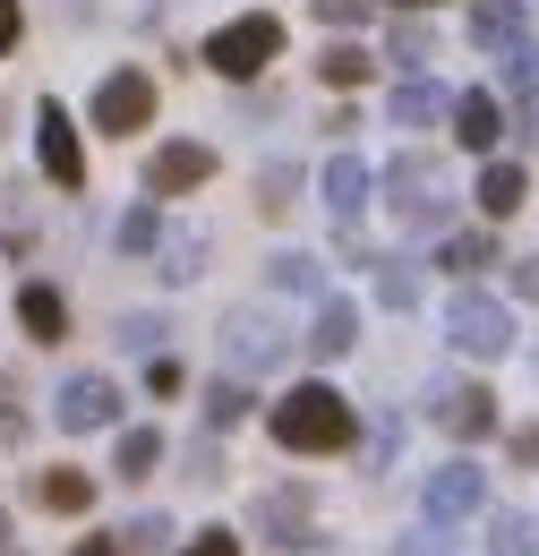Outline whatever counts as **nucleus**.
<instances>
[{"mask_svg": "<svg viewBox=\"0 0 539 556\" xmlns=\"http://www.w3.org/2000/svg\"><path fill=\"white\" fill-rule=\"evenodd\" d=\"M180 556H240V540H231V531L214 522V531H198V540H189V548H180Z\"/></svg>", "mask_w": 539, "mask_h": 556, "instance_id": "nucleus-36", "label": "nucleus"}, {"mask_svg": "<svg viewBox=\"0 0 539 556\" xmlns=\"http://www.w3.org/2000/svg\"><path fill=\"white\" fill-rule=\"evenodd\" d=\"M386 61H394L403 77H428V61H437V35L419 26V9H403V17H394V35H386Z\"/></svg>", "mask_w": 539, "mask_h": 556, "instance_id": "nucleus-21", "label": "nucleus"}, {"mask_svg": "<svg viewBox=\"0 0 539 556\" xmlns=\"http://www.w3.org/2000/svg\"><path fill=\"white\" fill-rule=\"evenodd\" d=\"M368 266H377V300H386V308H411V300H419V282H411L403 257H368Z\"/></svg>", "mask_w": 539, "mask_h": 556, "instance_id": "nucleus-30", "label": "nucleus"}, {"mask_svg": "<svg viewBox=\"0 0 539 556\" xmlns=\"http://www.w3.org/2000/svg\"><path fill=\"white\" fill-rule=\"evenodd\" d=\"M317 189H326V214H335V223H360V214H368V198H377V163H360V154L342 146L335 163L317 172Z\"/></svg>", "mask_w": 539, "mask_h": 556, "instance_id": "nucleus-13", "label": "nucleus"}, {"mask_svg": "<svg viewBox=\"0 0 539 556\" xmlns=\"http://www.w3.org/2000/svg\"><path fill=\"white\" fill-rule=\"evenodd\" d=\"M52 419H61L68 437H95V428L121 419V386H112V377H68L61 403H52Z\"/></svg>", "mask_w": 539, "mask_h": 556, "instance_id": "nucleus-11", "label": "nucleus"}, {"mask_svg": "<svg viewBox=\"0 0 539 556\" xmlns=\"http://www.w3.org/2000/svg\"><path fill=\"white\" fill-rule=\"evenodd\" d=\"M198 61L223 77V86H258V77L283 61V17H274V9H240V17H223V26L205 35Z\"/></svg>", "mask_w": 539, "mask_h": 556, "instance_id": "nucleus-2", "label": "nucleus"}, {"mask_svg": "<svg viewBox=\"0 0 539 556\" xmlns=\"http://www.w3.org/2000/svg\"><path fill=\"white\" fill-rule=\"evenodd\" d=\"M523 198H531L523 163H514V154H488V163H479V180H472V206H479V223H514V214H523Z\"/></svg>", "mask_w": 539, "mask_h": 556, "instance_id": "nucleus-14", "label": "nucleus"}, {"mask_svg": "<svg viewBox=\"0 0 539 556\" xmlns=\"http://www.w3.org/2000/svg\"><path fill=\"white\" fill-rule=\"evenodd\" d=\"M446 129H454V146H472V154H497V138H505V103H497V86H463L454 112H446Z\"/></svg>", "mask_w": 539, "mask_h": 556, "instance_id": "nucleus-12", "label": "nucleus"}, {"mask_svg": "<svg viewBox=\"0 0 539 556\" xmlns=\"http://www.w3.org/2000/svg\"><path fill=\"white\" fill-rule=\"evenodd\" d=\"M266 428H274V445H283V454H342V445L360 437V412L342 403L326 377H300V386L266 412Z\"/></svg>", "mask_w": 539, "mask_h": 556, "instance_id": "nucleus-1", "label": "nucleus"}, {"mask_svg": "<svg viewBox=\"0 0 539 556\" xmlns=\"http://www.w3.org/2000/svg\"><path fill=\"white\" fill-rule=\"evenodd\" d=\"M95 129L103 138H137V129H154V70H137V61H121V70L95 86Z\"/></svg>", "mask_w": 539, "mask_h": 556, "instance_id": "nucleus-5", "label": "nucleus"}, {"mask_svg": "<svg viewBox=\"0 0 539 556\" xmlns=\"http://www.w3.org/2000/svg\"><path fill=\"white\" fill-rule=\"evenodd\" d=\"M205 275V231H163V282H198Z\"/></svg>", "mask_w": 539, "mask_h": 556, "instance_id": "nucleus-29", "label": "nucleus"}, {"mask_svg": "<svg viewBox=\"0 0 539 556\" xmlns=\"http://www.w3.org/2000/svg\"><path fill=\"white\" fill-rule=\"evenodd\" d=\"M300 189H309V172L274 154L266 172H258V214H274V223H283V214H291V198H300Z\"/></svg>", "mask_w": 539, "mask_h": 556, "instance_id": "nucleus-27", "label": "nucleus"}, {"mask_svg": "<svg viewBox=\"0 0 539 556\" xmlns=\"http://www.w3.org/2000/svg\"><path fill=\"white\" fill-rule=\"evenodd\" d=\"M446 548H454V540H446V522H428V514H419V540H411L403 556H446Z\"/></svg>", "mask_w": 539, "mask_h": 556, "instance_id": "nucleus-37", "label": "nucleus"}, {"mask_svg": "<svg viewBox=\"0 0 539 556\" xmlns=\"http://www.w3.org/2000/svg\"><path fill=\"white\" fill-rule=\"evenodd\" d=\"M514 291H523V300H539V257H514Z\"/></svg>", "mask_w": 539, "mask_h": 556, "instance_id": "nucleus-41", "label": "nucleus"}, {"mask_svg": "<svg viewBox=\"0 0 539 556\" xmlns=\"http://www.w3.org/2000/svg\"><path fill=\"white\" fill-rule=\"evenodd\" d=\"M154 463H163V428H121L112 480H154Z\"/></svg>", "mask_w": 539, "mask_h": 556, "instance_id": "nucleus-26", "label": "nucleus"}, {"mask_svg": "<svg viewBox=\"0 0 539 556\" xmlns=\"http://www.w3.org/2000/svg\"><path fill=\"white\" fill-rule=\"evenodd\" d=\"M17 326H26L35 343H68V300H61V282H17Z\"/></svg>", "mask_w": 539, "mask_h": 556, "instance_id": "nucleus-17", "label": "nucleus"}, {"mask_svg": "<svg viewBox=\"0 0 539 556\" xmlns=\"http://www.w3.org/2000/svg\"><path fill=\"white\" fill-rule=\"evenodd\" d=\"M163 334H172L163 317H121V343L129 351H163Z\"/></svg>", "mask_w": 539, "mask_h": 556, "instance_id": "nucleus-33", "label": "nucleus"}, {"mask_svg": "<svg viewBox=\"0 0 539 556\" xmlns=\"http://www.w3.org/2000/svg\"><path fill=\"white\" fill-rule=\"evenodd\" d=\"M488 548H497V556H539V540H531L523 514H497V522H488Z\"/></svg>", "mask_w": 539, "mask_h": 556, "instance_id": "nucleus-31", "label": "nucleus"}, {"mask_svg": "<svg viewBox=\"0 0 539 556\" xmlns=\"http://www.w3.org/2000/svg\"><path fill=\"white\" fill-rule=\"evenodd\" d=\"M386 112H394V129H437V121H446V112H454V94H446V86H437V77H403V86H394V103H386Z\"/></svg>", "mask_w": 539, "mask_h": 556, "instance_id": "nucleus-20", "label": "nucleus"}, {"mask_svg": "<svg viewBox=\"0 0 539 556\" xmlns=\"http://www.w3.org/2000/svg\"><path fill=\"white\" fill-rule=\"evenodd\" d=\"M479 505H488V471H479L472 454L437 463V471H428V488H419V514H428V522H446V531H454V522H472Z\"/></svg>", "mask_w": 539, "mask_h": 556, "instance_id": "nucleus-7", "label": "nucleus"}, {"mask_svg": "<svg viewBox=\"0 0 539 556\" xmlns=\"http://www.w3.org/2000/svg\"><path fill=\"white\" fill-rule=\"evenodd\" d=\"M309 9H317V17H326V26H360V17H368V9H377V0H309Z\"/></svg>", "mask_w": 539, "mask_h": 556, "instance_id": "nucleus-35", "label": "nucleus"}, {"mask_svg": "<svg viewBox=\"0 0 539 556\" xmlns=\"http://www.w3.org/2000/svg\"><path fill=\"white\" fill-rule=\"evenodd\" d=\"M300 343L317 351V359H342V351L360 343V308H351V300H342V291H326V300H317V326H309V334H300Z\"/></svg>", "mask_w": 539, "mask_h": 556, "instance_id": "nucleus-18", "label": "nucleus"}, {"mask_svg": "<svg viewBox=\"0 0 539 556\" xmlns=\"http://www.w3.org/2000/svg\"><path fill=\"white\" fill-rule=\"evenodd\" d=\"M35 154H43V180L52 189H86V146H77V121H68V103H35Z\"/></svg>", "mask_w": 539, "mask_h": 556, "instance_id": "nucleus-8", "label": "nucleus"}, {"mask_svg": "<svg viewBox=\"0 0 539 556\" xmlns=\"http://www.w3.org/2000/svg\"><path fill=\"white\" fill-rule=\"evenodd\" d=\"M163 540H172V522H163V514H137L129 531H121V556H154Z\"/></svg>", "mask_w": 539, "mask_h": 556, "instance_id": "nucleus-32", "label": "nucleus"}, {"mask_svg": "<svg viewBox=\"0 0 539 556\" xmlns=\"http://www.w3.org/2000/svg\"><path fill=\"white\" fill-rule=\"evenodd\" d=\"M68 556H121V540H77Z\"/></svg>", "mask_w": 539, "mask_h": 556, "instance_id": "nucleus-42", "label": "nucleus"}, {"mask_svg": "<svg viewBox=\"0 0 539 556\" xmlns=\"http://www.w3.org/2000/svg\"><path fill=\"white\" fill-rule=\"evenodd\" d=\"M163 231H172V223H163V198H137V206L121 214V257H154Z\"/></svg>", "mask_w": 539, "mask_h": 556, "instance_id": "nucleus-23", "label": "nucleus"}, {"mask_svg": "<svg viewBox=\"0 0 539 556\" xmlns=\"http://www.w3.org/2000/svg\"><path fill=\"white\" fill-rule=\"evenodd\" d=\"M35 505H43V514H95V480H86V471H43V480H35Z\"/></svg>", "mask_w": 539, "mask_h": 556, "instance_id": "nucleus-25", "label": "nucleus"}, {"mask_svg": "<svg viewBox=\"0 0 539 556\" xmlns=\"http://www.w3.org/2000/svg\"><path fill=\"white\" fill-rule=\"evenodd\" d=\"M146 394H180V359L172 351H146Z\"/></svg>", "mask_w": 539, "mask_h": 556, "instance_id": "nucleus-34", "label": "nucleus"}, {"mask_svg": "<svg viewBox=\"0 0 539 556\" xmlns=\"http://www.w3.org/2000/svg\"><path fill=\"white\" fill-rule=\"evenodd\" d=\"M249 412H258L249 377H214V386H205V428H214V437H231V428H240Z\"/></svg>", "mask_w": 539, "mask_h": 556, "instance_id": "nucleus-22", "label": "nucleus"}, {"mask_svg": "<svg viewBox=\"0 0 539 556\" xmlns=\"http://www.w3.org/2000/svg\"><path fill=\"white\" fill-rule=\"evenodd\" d=\"M17 35H26V9H17V0H0V52H17Z\"/></svg>", "mask_w": 539, "mask_h": 556, "instance_id": "nucleus-39", "label": "nucleus"}, {"mask_svg": "<svg viewBox=\"0 0 539 556\" xmlns=\"http://www.w3.org/2000/svg\"><path fill=\"white\" fill-rule=\"evenodd\" d=\"M309 505H317L309 488H274V496H258V522H266V531H283V548H291V531L309 522Z\"/></svg>", "mask_w": 539, "mask_h": 556, "instance_id": "nucleus-28", "label": "nucleus"}, {"mask_svg": "<svg viewBox=\"0 0 539 556\" xmlns=\"http://www.w3.org/2000/svg\"><path fill=\"white\" fill-rule=\"evenodd\" d=\"M386 9H437V0H386Z\"/></svg>", "mask_w": 539, "mask_h": 556, "instance_id": "nucleus-43", "label": "nucleus"}, {"mask_svg": "<svg viewBox=\"0 0 539 556\" xmlns=\"http://www.w3.org/2000/svg\"><path fill=\"white\" fill-rule=\"evenodd\" d=\"M214 172H223V154H214L205 138H163L154 154H146L137 180H146V198H198Z\"/></svg>", "mask_w": 539, "mask_h": 556, "instance_id": "nucleus-6", "label": "nucleus"}, {"mask_svg": "<svg viewBox=\"0 0 539 556\" xmlns=\"http://www.w3.org/2000/svg\"><path fill=\"white\" fill-rule=\"evenodd\" d=\"M377 189H394L386 206L403 214L411 231H446V198H437V154H419V146H403L386 172H377Z\"/></svg>", "mask_w": 539, "mask_h": 556, "instance_id": "nucleus-4", "label": "nucleus"}, {"mask_svg": "<svg viewBox=\"0 0 539 556\" xmlns=\"http://www.w3.org/2000/svg\"><path fill=\"white\" fill-rule=\"evenodd\" d=\"M428 419H437L454 445H479V437H497V394L472 386V377H454V386H437V394H428Z\"/></svg>", "mask_w": 539, "mask_h": 556, "instance_id": "nucleus-9", "label": "nucleus"}, {"mask_svg": "<svg viewBox=\"0 0 539 556\" xmlns=\"http://www.w3.org/2000/svg\"><path fill=\"white\" fill-rule=\"evenodd\" d=\"M266 291H283V300H326V257L317 249H274Z\"/></svg>", "mask_w": 539, "mask_h": 556, "instance_id": "nucleus-16", "label": "nucleus"}, {"mask_svg": "<svg viewBox=\"0 0 539 556\" xmlns=\"http://www.w3.org/2000/svg\"><path fill=\"white\" fill-rule=\"evenodd\" d=\"M283 326H274L266 308H231V317H223V359H231V368H240V377H249V368H274V359H283Z\"/></svg>", "mask_w": 539, "mask_h": 556, "instance_id": "nucleus-10", "label": "nucleus"}, {"mask_svg": "<svg viewBox=\"0 0 539 556\" xmlns=\"http://www.w3.org/2000/svg\"><path fill=\"white\" fill-rule=\"evenodd\" d=\"M368 70H377V52H368V43H326V52H317V77H326L335 94L368 86Z\"/></svg>", "mask_w": 539, "mask_h": 556, "instance_id": "nucleus-24", "label": "nucleus"}, {"mask_svg": "<svg viewBox=\"0 0 539 556\" xmlns=\"http://www.w3.org/2000/svg\"><path fill=\"white\" fill-rule=\"evenodd\" d=\"M488 266H505V257H497V223H488V231H437V275L479 282Z\"/></svg>", "mask_w": 539, "mask_h": 556, "instance_id": "nucleus-15", "label": "nucleus"}, {"mask_svg": "<svg viewBox=\"0 0 539 556\" xmlns=\"http://www.w3.org/2000/svg\"><path fill=\"white\" fill-rule=\"evenodd\" d=\"M505 454H514V463H531V471H539V428H514V437H505Z\"/></svg>", "mask_w": 539, "mask_h": 556, "instance_id": "nucleus-40", "label": "nucleus"}, {"mask_svg": "<svg viewBox=\"0 0 539 556\" xmlns=\"http://www.w3.org/2000/svg\"><path fill=\"white\" fill-rule=\"evenodd\" d=\"M446 343L463 351V359H505V351H514V308H505L497 291L463 282V291L446 300Z\"/></svg>", "mask_w": 539, "mask_h": 556, "instance_id": "nucleus-3", "label": "nucleus"}, {"mask_svg": "<svg viewBox=\"0 0 539 556\" xmlns=\"http://www.w3.org/2000/svg\"><path fill=\"white\" fill-rule=\"evenodd\" d=\"M0 437H26V412H17V386L0 377Z\"/></svg>", "mask_w": 539, "mask_h": 556, "instance_id": "nucleus-38", "label": "nucleus"}, {"mask_svg": "<svg viewBox=\"0 0 539 556\" xmlns=\"http://www.w3.org/2000/svg\"><path fill=\"white\" fill-rule=\"evenodd\" d=\"M531 35V9L523 0H472V43L479 52H505V43H523Z\"/></svg>", "mask_w": 539, "mask_h": 556, "instance_id": "nucleus-19", "label": "nucleus"}]
</instances>
